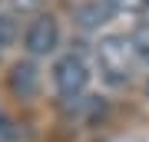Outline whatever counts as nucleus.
<instances>
[{
	"label": "nucleus",
	"instance_id": "obj_2",
	"mask_svg": "<svg viewBox=\"0 0 149 142\" xmlns=\"http://www.w3.org/2000/svg\"><path fill=\"white\" fill-rule=\"evenodd\" d=\"M50 79H53V89L60 99H80L93 79V69L80 53H63L50 69Z\"/></svg>",
	"mask_w": 149,
	"mask_h": 142
},
{
	"label": "nucleus",
	"instance_id": "obj_11",
	"mask_svg": "<svg viewBox=\"0 0 149 142\" xmlns=\"http://www.w3.org/2000/svg\"><path fill=\"white\" fill-rule=\"evenodd\" d=\"M0 142H3V139H0Z\"/></svg>",
	"mask_w": 149,
	"mask_h": 142
},
{
	"label": "nucleus",
	"instance_id": "obj_9",
	"mask_svg": "<svg viewBox=\"0 0 149 142\" xmlns=\"http://www.w3.org/2000/svg\"><path fill=\"white\" fill-rule=\"evenodd\" d=\"M113 10H139V7H146V0H109Z\"/></svg>",
	"mask_w": 149,
	"mask_h": 142
},
{
	"label": "nucleus",
	"instance_id": "obj_10",
	"mask_svg": "<svg viewBox=\"0 0 149 142\" xmlns=\"http://www.w3.org/2000/svg\"><path fill=\"white\" fill-rule=\"evenodd\" d=\"M3 119H7V116H3V112H0V122H3Z\"/></svg>",
	"mask_w": 149,
	"mask_h": 142
},
{
	"label": "nucleus",
	"instance_id": "obj_3",
	"mask_svg": "<svg viewBox=\"0 0 149 142\" xmlns=\"http://www.w3.org/2000/svg\"><path fill=\"white\" fill-rule=\"evenodd\" d=\"M56 46H60V20L53 13H37L27 23V30H23V50H27V56H33V60L53 56Z\"/></svg>",
	"mask_w": 149,
	"mask_h": 142
},
{
	"label": "nucleus",
	"instance_id": "obj_12",
	"mask_svg": "<svg viewBox=\"0 0 149 142\" xmlns=\"http://www.w3.org/2000/svg\"><path fill=\"white\" fill-rule=\"evenodd\" d=\"M146 23H149V20H146Z\"/></svg>",
	"mask_w": 149,
	"mask_h": 142
},
{
	"label": "nucleus",
	"instance_id": "obj_7",
	"mask_svg": "<svg viewBox=\"0 0 149 142\" xmlns=\"http://www.w3.org/2000/svg\"><path fill=\"white\" fill-rule=\"evenodd\" d=\"M129 40H133V50H136V60L143 66H149V23H139L133 33H129Z\"/></svg>",
	"mask_w": 149,
	"mask_h": 142
},
{
	"label": "nucleus",
	"instance_id": "obj_8",
	"mask_svg": "<svg viewBox=\"0 0 149 142\" xmlns=\"http://www.w3.org/2000/svg\"><path fill=\"white\" fill-rule=\"evenodd\" d=\"M47 0H10V10L13 13H37Z\"/></svg>",
	"mask_w": 149,
	"mask_h": 142
},
{
	"label": "nucleus",
	"instance_id": "obj_1",
	"mask_svg": "<svg viewBox=\"0 0 149 142\" xmlns=\"http://www.w3.org/2000/svg\"><path fill=\"white\" fill-rule=\"evenodd\" d=\"M136 63L139 60H136V50H133L129 37H123V33L100 37V43H96V66H100V76L109 86H129Z\"/></svg>",
	"mask_w": 149,
	"mask_h": 142
},
{
	"label": "nucleus",
	"instance_id": "obj_6",
	"mask_svg": "<svg viewBox=\"0 0 149 142\" xmlns=\"http://www.w3.org/2000/svg\"><path fill=\"white\" fill-rule=\"evenodd\" d=\"M17 37H20V20H17L13 10H0V50L13 46Z\"/></svg>",
	"mask_w": 149,
	"mask_h": 142
},
{
	"label": "nucleus",
	"instance_id": "obj_4",
	"mask_svg": "<svg viewBox=\"0 0 149 142\" xmlns=\"http://www.w3.org/2000/svg\"><path fill=\"white\" fill-rule=\"evenodd\" d=\"M7 86H10V93L17 96V99H23V103L37 99L40 89H43V73H40L37 60L33 56L17 60V63L10 66V73H7Z\"/></svg>",
	"mask_w": 149,
	"mask_h": 142
},
{
	"label": "nucleus",
	"instance_id": "obj_5",
	"mask_svg": "<svg viewBox=\"0 0 149 142\" xmlns=\"http://www.w3.org/2000/svg\"><path fill=\"white\" fill-rule=\"evenodd\" d=\"M109 17H113L109 0H86V3L76 7V23L83 30H100V26L109 23Z\"/></svg>",
	"mask_w": 149,
	"mask_h": 142
}]
</instances>
